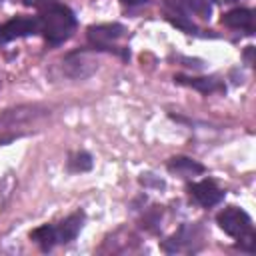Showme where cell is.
Wrapping results in <instances>:
<instances>
[{"mask_svg":"<svg viewBox=\"0 0 256 256\" xmlns=\"http://www.w3.org/2000/svg\"><path fill=\"white\" fill-rule=\"evenodd\" d=\"M50 110L40 104H20L6 108L0 112V144H8L32 134L42 126Z\"/></svg>","mask_w":256,"mask_h":256,"instance_id":"1","label":"cell"},{"mask_svg":"<svg viewBox=\"0 0 256 256\" xmlns=\"http://www.w3.org/2000/svg\"><path fill=\"white\" fill-rule=\"evenodd\" d=\"M38 28L50 44H62L76 28L74 12L58 0H36Z\"/></svg>","mask_w":256,"mask_h":256,"instance_id":"2","label":"cell"},{"mask_svg":"<svg viewBox=\"0 0 256 256\" xmlns=\"http://www.w3.org/2000/svg\"><path fill=\"white\" fill-rule=\"evenodd\" d=\"M216 222L228 236L240 240V244H246L248 250H254V226L248 212L236 206H228L216 216Z\"/></svg>","mask_w":256,"mask_h":256,"instance_id":"3","label":"cell"},{"mask_svg":"<svg viewBox=\"0 0 256 256\" xmlns=\"http://www.w3.org/2000/svg\"><path fill=\"white\" fill-rule=\"evenodd\" d=\"M40 32L38 28V18L32 16H16L8 22H4L0 26V42H8L14 38H22V36H30Z\"/></svg>","mask_w":256,"mask_h":256,"instance_id":"4","label":"cell"},{"mask_svg":"<svg viewBox=\"0 0 256 256\" xmlns=\"http://www.w3.org/2000/svg\"><path fill=\"white\" fill-rule=\"evenodd\" d=\"M124 26L122 24H96V26H90L86 36H88V42L96 48H110L116 40H120L124 36Z\"/></svg>","mask_w":256,"mask_h":256,"instance_id":"5","label":"cell"},{"mask_svg":"<svg viewBox=\"0 0 256 256\" xmlns=\"http://www.w3.org/2000/svg\"><path fill=\"white\" fill-rule=\"evenodd\" d=\"M188 194L204 208H210V206H216L222 202L224 198V192L212 182V180H200V182H194L188 186Z\"/></svg>","mask_w":256,"mask_h":256,"instance_id":"6","label":"cell"},{"mask_svg":"<svg viewBox=\"0 0 256 256\" xmlns=\"http://www.w3.org/2000/svg\"><path fill=\"white\" fill-rule=\"evenodd\" d=\"M222 24L234 30H254V10L250 8H234L222 16Z\"/></svg>","mask_w":256,"mask_h":256,"instance_id":"7","label":"cell"},{"mask_svg":"<svg viewBox=\"0 0 256 256\" xmlns=\"http://www.w3.org/2000/svg\"><path fill=\"white\" fill-rule=\"evenodd\" d=\"M168 170L174 172V174H178V176H182V178H192V176H198V174L206 172V168L200 162H196L192 158H186V156H174V158H170L168 160Z\"/></svg>","mask_w":256,"mask_h":256,"instance_id":"8","label":"cell"},{"mask_svg":"<svg viewBox=\"0 0 256 256\" xmlns=\"http://www.w3.org/2000/svg\"><path fill=\"white\" fill-rule=\"evenodd\" d=\"M82 222H84V216L80 212L76 214H70L66 220H62L58 226H56V240L58 244H66L70 240H74L82 228Z\"/></svg>","mask_w":256,"mask_h":256,"instance_id":"9","label":"cell"},{"mask_svg":"<svg viewBox=\"0 0 256 256\" xmlns=\"http://www.w3.org/2000/svg\"><path fill=\"white\" fill-rule=\"evenodd\" d=\"M62 64H64L66 74L72 76V78H84V76H88L90 72L84 70V66L90 68V70H94V62H92L86 54H80V52H74V54L66 56Z\"/></svg>","mask_w":256,"mask_h":256,"instance_id":"10","label":"cell"},{"mask_svg":"<svg viewBox=\"0 0 256 256\" xmlns=\"http://www.w3.org/2000/svg\"><path fill=\"white\" fill-rule=\"evenodd\" d=\"M178 84H184V86H190L202 94H212V92H222L224 86L216 80V78H188V76H176L174 78Z\"/></svg>","mask_w":256,"mask_h":256,"instance_id":"11","label":"cell"},{"mask_svg":"<svg viewBox=\"0 0 256 256\" xmlns=\"http://www.w3.org/2000/svg\"><path fill=\"white\" fill-rule=\"evenodd\" d=\"M30 238H32L44 252L52 250V246L58 244V240H56V226H50V224H42V226L34 228V230L30 232Z\"/></svg>","mask_w":256,"mask_h":256,"instance_id":"12","label":"cell"},{"mask_svg":"<svg viewBox=\"0 0 256 256\" xmlns=\"http://www.w3.org/2000/svg\"><path fill=\"white\" fill-rule=\"evenodd\" d=\"M192 236H194V232H192V228H188V226H182L174 236H170L164 244H162V248L166 250V252H178V250H182L184 246H188V244H192Z\"/></svg>","mask_w":256,"mask_h":256,"instance_id":"13","label":"cell"},{"mask_svg":"<svg viewBox=\"0 0 256 256\" xmlns=\"http://www.w3.org/2000/svg\"><path fill=\"white\" fill-rule=\"evenodd\" d=\"M68 168L72 172H88L92 168V156L88 152H76L68 160Z\"/></svg>","mask_w":256,"mask_h":256,"instance_id":"14","label":"cell"},{"mask_svg":"<svg viewBox=\"0 0 256 256\" xmlns=\"http://www.w3.org/2000/svg\"><path fill=\"white\" fill-rule=\"evenodd\" d=\"M192 12H196L200 18H210L212 14V0H188Z\"/></svg>","mask_w":256,"mask_h":256,"instance_id":"15","label":"cell"},{"mask_svg":"<svg viewBox=\"0 0 256 256\" xmlns=\"http://www.w3.org/2000/svg\"><path fill=\"white\" fill-rule=\"evenodd\" d=\"M124 4H128V6H138V4H146L148 0H122Z\"/></svg>","mask_w":256,"mask_h":256,"instance_id":"16","label":"cell"},{"mask_svg":"<svg viewBox=\"0 0 256 256\" xmlns=\"http://www.w3.org/2000/svg\"><path fill=\"white\" fill-rule=\"evenodd\" d=\"M252 54H254V46H248V50H246V60H248V64H252Z\"/></svg>","mask_w":256,"mask_h":256,"instance_id":"17","label":"cell"},{"mask_svg":"<svg viewBox=\"0 0 256 256\" xmlns=\"http://www.w3.org/2000/svg\"><path fill=\"white\" fill-rule=\"evenodd\" d=\"M224 2H234V0H224Z\"/></svg>","mask_w":256,"mask_h":256,"instance_id":"18","label":"cell"}]
</instances>
